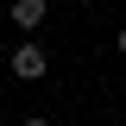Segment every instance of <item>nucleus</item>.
<instances>
[{
  "label": "nucleus",
  "mask_w": 126,
  "mask_h": 126,
  "mask_svg": "<svg viewBox=\"0 0 126 126\" xmlns=\"http://www.w3.org/2000/svg\"><path fill=\"white\" fill-rule=\"evenodd\" d=\"M6 63H13V82H44V76H50L44 44H13V50H6Z\"/></svg>",
  "instance_id": "nucleus-1"
},
{
  "label": "nucleus",
  "mask_w": 126,
  "mask_h": 126,
  "mask_svg": "<svg viewBox=\"0 0 126 126\" xmlns=\"http://www.w3.org/2000/svg\"><path fill=\"white\" fill-rule=\"evenodd\" d=\"M6 13H13V32H38L50 19V0H6Z\"/></svg>",
  "instance_id": "nucleus-2"
},
{
  "label": "nucleus",
  "mask_w": 126,
  "mask_h": 126,
  "mask_svg": "<svg viewBox=\"0 0 126 126\" xmlns=\"http://www.w3.org/2000/svg\"><path fill=\"white\" fill-rule=\"evenodd\" d=\"M19 126H57V120H44V113H32V120H19Z\"/></svg>",
  "instance_id": "nucleus-3"
},
{
  "label": "nucleus",
  "mask_w": 126,
  "mask_h": 126,
  "mask_svg": "<svg viewBox=\"0 0 126 126\" xmlns=\"http://www.w3.org/2000/svg\"><path fill=\"white\" fill-rule=\"evenodd\" d=\"M113 50H120V57H126V25H120V32H113Z\"/></svg>",
  "instance_id": "nucleus-4"
}]
</instances>
